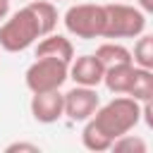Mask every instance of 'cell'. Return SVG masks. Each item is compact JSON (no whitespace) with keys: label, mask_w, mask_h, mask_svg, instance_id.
Returning a JSON list of instances; mask_svg holds the SVG:
<instances>
[{"label":"cell","mask_w":153,"mask_h":153,"mask_svg":"<svg viewBox=\"0 0 153 153\" xmlns=\"http://www.w3.org/2000/svg\"><path fill=\"white\" fill-rule=\"evenodd\" d=\"M131 62L136 67L153 69V36L151 33L136 36V43H134V50H131Z\"/></svg>","instance_id":"obj_15"},{"label":"cell","mask_w":153,"mask_h":153,"mask_svg":"<svg viewBox=\"0 0 153 153\" xmlns=\"http://www.w3.org/2000/svg\"><path fill=\"white\" fill-rule=\"evenodd\" d=\"M110 151H117V153H146L148 146H146V141H143L141 136L127 131V134L117 136V139L110 143Z\"/></svg>","instance_id":"obj_16"},{"label":"cell","mask_w":153,"mask_h":153,"mask_svg":"<svg viewBox=\"0 0 153 153\" xmlns=\"http://www.w3.org/2000/svg\"><path fill=\"white\" fill-rule=\"evenodd\" d=\"M10 14V0H0V22Z\"/></svg>","instance_id":"obj_19"},{"label":"cell","mask_w":153,"mask_h":153,"mask_svg":"<svg viewBox=\"0 0 153 153\" xmlns=\"http://www.w3.org/2000/svg\"><path fill=\"white\" fill-rule=\"evenodd\" d=\"M29 110L36 122L41 124H53L65 117V100L60 88L57 91H43V93H31Z\"/></svg>","instance_id":"obj_7"},{"label":"cell","mask_w":153,"mask_h":153,"mask_svg":"<svg viewBox=\"0 0 153 153\" xmlns=\"http://www.w3.org/2000/svg\"><path fill=\"white\" fill-rule=\"evenodd\" d=\"M134 62H124V65H112V67H105L103 72V84L110 93L115 96H127L129 86H131V79H134Z\"/></svg>","instance_id":"obj_10"},{"label":"cell","mask_w":153,"mask_h":153,"mask_svg":"<svg viewBox=\"0 0 153 153\" xmlns=\"http://www.w3.org/2000/svg\"><path fill=\"white\" fill-rule=\"evenodd\" d=\"M38 38H41L38 24L26 5L0 22V48L5 53H24Z\"/></svg>","instance_id":"obj_2"},{"label":"cell","mask_w":153,"mask_h":153,"mask_svg":"<svg viewBox=\"0 0 153 153\" xmlns=\"http://www.w3.org/2000/svg\"><path fill=\"white\" fill-rule=\"evenodd\" d=\"M103 67H112V65H124V62H131V50L127 45H122L120 41H105L96 48L93 53Z\"/></svg>","instance_id":"obj_12"},{"label":"cell","mask_w":153,"mask_h":153,"mask_svg":"<svg viewBox=\"0 0 153 153\" xmlns=\"http://www.w3.org/2000/svg\"><path fill=\"white\" fill-rule=\"evenodd\" d=\"M36 57H57L65 62H72L74 57V45L67 36L62 33H45L41 41H36Z\"/></svg>","instance_id":"obj_9"},{"label":"cell","mask_w":153,"mask_h":153,"mask_svg":"<svg viewBox=\"0 0 153 153\" xmlns=\"http://www.w3.org/2000/svg\"><path fill=\"white\" fill-rule=\"evenodd\" d=\"M65 100V117L72 122H86L100 105V96L93 86H74L67 93H62Z\"/></svg>","instance_id":"obj_6"},{"label":"cell","mask_w":153,"mask_h":153,"mask_svg":"<svg viewBox=\"0 0 153 153\" xmlns=\"http://www.w3.org/2000/svg\"><path fill=\"white\" fill-rule=\"evenodd\" d=\"M5 153H41V146L31 141H12L5 148Z\"/></svg>","instance_id":"obj_17"},{"label":"cell","mask_w":153,"mask_h":153,"mask_svg":"<svg viewBox=\"0 0 153 153\" xmlns=\"http://www.w3.org/2000/svg\"><path fill=\"white\" fill-rule=\"evenodd\" d=\"M127 96H131L139 103L153 100V69L134 67V79H131V86H129Z\"/></svg>","instance_id":"obj_13"},{"label":"cell","mask_w":153,"mask_h":153,"mask_svg":"<svg viewBox=\"0 0 153 153\" xmlns=\"http://www.w3.org/2000/svg\"><path fill=\"white\" fill-rule=\"evenodd\" d=\"M91 120L100 127L103 134H108L112 141L127 131H131L141 122V103L131 96H117L108 100L105 105H98V110L91 115Z\"/></svg>","instance_id":"obj_1"},{"label":"cell","mask_w":153,"mask_h":153,"mask_svg":"<svg viewBox=\"0 0 153 153\" xmlns=\"http://www.w3.org/2000/svg\"><path fill=\"white\" fill-rule=\"evenodd\" d=\"M136 7L141 12H146V14H151L153 12V0H136Z\"/></svg>","instance_id":"obj_18"},{"label":"cell","mask_w":153,"mask_h":153,"mask_svg":"<svg viewBox=\"0 0 153 153\" xmlns=\"http://www.w3.org/2000/svg\"><path fill=\"white\" fill-rule=\"evenodd\" d=\"M26 7L31 10V14H33V19L38 24L41 36L55 31V26H57V7H55L53 0H31Z\"/></svg>","instance_id":"obj_11"},{"label":"cell","mask_w":153,"mask_h":153,"mask_svg":"<svg viewBox=\"0 0 153 153\" xmlns=\"http://www.w3.org/2000/svg\"><path fill=\"white\" fill-rule=\"evenodd\" d=\"M67 79H69V62L57 57H36L24 72V84L31 93L57 91L65 86Z\"/></svg>","instance_id":"obj_4"},{"label":"cell","mask_w":153,"mask_h":153,"mask_svg":"<svg viewBox=\"0 0 153 153\" xmlns=\"http://www.w3.org/2000/svg\"><path fill=\"white\" fill-rule=\"evenodd\" d=\"M105 7V24H103V36L110 41L120 38H136L146 31V12H141L136 5L127 2H108Z\"/></svg>","instance_id":"obj_3"},{"label":"cell","mask_w":153,"mask_h":153,"mask_svg":"<svg viewBox=\"0 0 153 153\" xmlns=\"http://www.w3.org/2000/svg\"><path fill=\"white\" fill-rule=\"evenodd\" d=\"M62 22H65L67 33L76 38H84V41L100 38L103 24H105V7L96 2H76L65 12Z\"/></svg>","instance_id":"obj_5"},{"label":"cell","mask_w":153,"mask_h":153,"mask_svg":"<svg viewBox=\"0 0 153 153\" xmlns=\"http://www.w3.org/2000/svg\"><path fill=\"white\" fill-rule=\"evenodd\" d=\"M81 143H84V148H88V151H93V153H100V151H110L112 139H110L108 134H103L100 127L88 117V120L84 122V129H81Z\"/></svg>","instance_id":"obj_14"},{"label":"cell","mask_w":153,"mask_h":153,"mask_svg":"<svg viewBox=\"0 0 153 153\" xmlns=\"http://www.w3.org/2000/svg\"><path fill=\"white\" fill-rule=\"evenodd\" d=\"M103 72H105V67L100 65V60L96 55H79V57H72V62H69V79L79 86L98 88L103 84Z\"/></svg>","instance_id":"obj_8"}]
</instances>
